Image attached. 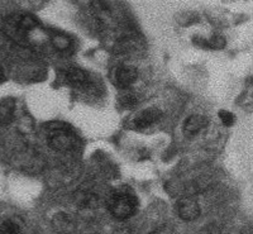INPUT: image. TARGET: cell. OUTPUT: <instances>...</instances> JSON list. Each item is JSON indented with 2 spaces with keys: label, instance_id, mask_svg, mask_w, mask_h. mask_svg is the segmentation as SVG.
<instances>
[{
  "label": "cell",
  "instance_id": "cell-1",
  "mask_svg": "<svg viewBox=\"0 0 253 234\" xmlns=\"http://www.w3.org/2000/svg\"><path fill=\"white\" fill-rule=\"evenodd\" d=\"M138 201L135 196L128 191H117L110 196L108 208L112 215L117 219H128L137 210Z\"/></svg>",
  "mask_w": 253,
  "mask_h": 234
},
{
  "label": "cell",
  "instance_id": "cell-2",
  "mask_svg": "<svg viewBox=\"0 0 253 234\" xmlns=\"http://www.w3.org/2000/svg\"><path fill=\"white\" fill-rule=\"evenodd\" d=\"M48 145L56 152L67 154L78 147V137L65 127H53L48 132Z\"/></svg>",
  "mask_w": 253,
  "mask_h": 234
},
{
  "label": "cell",
  "instance_id": "cell-3",
  "mask_svg": "<svg viewBox=\"0 0 253 234\" xmlns=\"http://www.w3.org/2000/svg\"><path fill=\"white\" fill-rule=\"evenodd\" d=\"M138 78V71L133 66H128V65H123L119 66L118 69H115L114 73V81L115 85H118L122 89L132 86Z\"/></svg>",
  "mask_w": 253,
  "mask_h": 234
},
{
  "label": "cell",
  "instance_id": "cell-4",
  "mask_svg": "<svg viewBox=\"0 0 253 234\" xmlns=\"http://www.w3.org/2000/svg\"><path fill=\"white\" fill-rule=\"evenodd\" d=\"M177 213L178 217L182 220L191 222L200 215V206H199L198 201L193 197H184L178 201Z\"/></svg>",
  "mask_w": 253,
  "mask_h": 234
},
{
  "label": "cell",
  "instance_id": "cell-5",
  "mask_svg": "<svg viewBox=\"0 0 253 234\" xmlns=\"http://www.w3.org/2000/svg\"><path fill=\"white\" fill-rule=\"evenodd\" d=\"M162 113L158 109L155 108H151V109L143 110L141 114L135 117L134 119V125L139 129H144V128H150L151 125H153L156 121H158V119L161 118Z\"/></svg>",
  "mask_w": 253,
  "mask_h": 234
},
{
  "label": "cell",
  "instance_id": "cell-6",
  "mask_svg": "<svg viewBox=\"0 0 253 234\" xmlns=\"http://www.w3.org/2000/svg\"><path fill=\"white\" fill-rule=\"evenodd\" d=\"M208 124V120L203 116H191L186 119L184 124V133L189 137H193L198 134L205 125Z\"/></svg>",
  "mask_w": 253,
  "mask_h": 234
},
{
  "label": "cell",
  "instance_id": "cell-7",
  "mask_svg": "<svg viewBox=\"0 0 253 234\" xmlns=\"http://www.w3.org/2000/svg\"><path fill=\"white\" fill-rule=\"evenodd\" d=\"M15 101L13 99L0 100V124H8L14 117Z\"/></svg>",
  "mask_w": 253,
  "mask_h": 234
},
{
  "label": "cell",
  "instance_id": "cell-8",
  "mask_svg": "<svg viewBox=\"0 0 253 234\" xmlns=\"http://www.w3.org/2000/svg\"><path fill=\"white\" fill-rule=\"evenodd\" d=\"M67 80H69L70 84H72L74 86H85L89 82V78H87L86 73L83 71L81 69H78V67H72L67 71L66 74Z\"/></svg>",
  "mask_w": 253,
  "mask_h": 234
},
{
  "label": "cell",
  "instance_id": "cell-9",
  "mask_svg": "<svg viewBox=\"0 0 253 234\" xmlns=\"http://www.w3.org/2000/svg\"><path fill=\"white\" fill-rule=\"evenodd\" d=\"M0 234H22L17 223L13 220H5L0 229Z\"/></svg>",
  "mask_w": 253,
  "mask_h": 234
},
{
  "label": "cell",
  "instance_id": "cell-10",
  "mask_svg": "<svg viewBox=\"0 0 253 234\" xmlns=\"http://www.w3.org/2000/svg\"><path fill=\"white\" fill-rule=\"evenodd\" d=\"M219 116H220V119L221 121H223V124L227 125V127H230V125L234 124V121H236V118H234V116L230 112H227V110H221L220 113H219Z\"/></svg>",
  "mask_w": 253,
  "mask_h": 234
},
{
  "label": "cell",
  "instance_id": "cell-11",
  "mask_svg": "<svg viewBox=\"0 0 253 234\" xmlns=\"http://www.w3.org/2000/svg\"><path fill=\"white\" fill-rule=\"evenodd\" d=\"M0 80H1V74H0Z\"/></svg>",
  "mask_w": 253,
  "mask_h": 234
}]
</instances>
